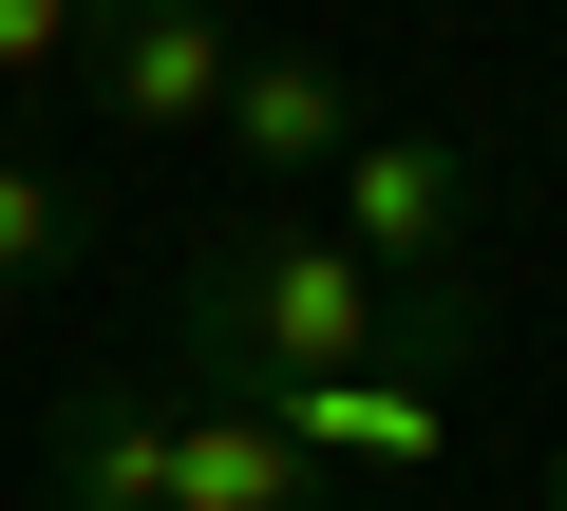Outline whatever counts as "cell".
I'll list each match as a JSON object with an SVG mask.
<instances>
[{
	"instance_id": "4",
	"label": "cell",
	"mask_w": 567,
	"mask_h": 511,
	"mask_svg": "<svg viewBox=\"0 0 567 511\" xmlns=\"http://www.w3.org/2000/svg\"><path fill=\"white\" fill-rule=\"evenodd\" d=\"M39 511H171V379H58L39 398Z\"/></svg>"
},
{
	"instance_id": "10",
	"label": "cell",
	"mask_w": 567,
	"mask_h": 511,
	"mask_svg": "<svg viewBox=\"0 0 567 511\" xmlns=\"http://www.w3.org/2000/svg\"><path fill=\"white\" fill-rule=\"evenodd\" d=\"M548 511H567V454H548Z\"/></svg>"
},
{
	"instance_id": "1",
	"label": "cell",
	"mask_w": 567,
	"mask_h": 511,
	"mask_svg": "<svg viewBox=\"0 0 567 511\" xmlns=\"http://www.w3.org/2000/svg\"><path fill=\"white\" fill-rule=\"evenodd\" d=\"M492 323H473V285H379L341 227H303V208H246V227H208L189 266H171V398H284V379H322V360H416V379H454Z\"/></svg>"
},
{
	"instance_id": "5",
	"label": "cell",
	"mask_w": 567,
	"mask_h": 511,
	"mask_svg": "<svg viewBox=\"0 0 567 511\" xmlns=\"http://www.w3.org/2000/svg\"><path fill=\"white\" fill-rule=\"evenodd\" d=\"M208 133H227V152H246L265 190H303V171H341V152H360V76H341L322 39H246V58H227V114H208Z\"/></svg>"
},
{
	"instance_id": "9",
	"label": "cell",
	"mask_w": 567,
	"mask_h": 511,
	"mask_svg": "<svg viewBox=\"0 0 567 511\" xmlns=\"http://www.w3.org/2000/svg\"><path fill=\"white\" fill-rule=\"evenodd\" d=\"M76 76V0H0V95H58Z\"/></svg>"
},
{
	"instance_id": "2",
	"label": "cell",
	"mask_w": 567,
	"mask_h": 511,
	"mask_svg": "<svg viewBox=\"0 0 567 511\" xmlns=\"http://www.w3.org/2000/svg\"><path fill=\"white\" fill-rule=\"evenodd\" d=\"M322 190H341L322 227L360 246L379 285H473V152H454V133H379V114H360V152H341Z\"/></svg>"
},
{
	"instance_id": "8",
	"label": "cell",
	"mask_w": 567,
	"mask_h": 511,
	"mask_svg": "<svg viewBox=\"0 0 567 511\" xmlns=\"http://www.w3.org/2000/svg\"><path fill=\"white\" fill-rule=\"evenodd\" d=\"M76 227H95V208H76V171H39V152H0V304H39V285L76 266Z\"/></svg>"
},
{
	"instance_id": "3",
	"label": "cell",
	"mask_w": 567,
	"mask_h": 511,
	"mask_svg": "<svg viewBox=\"0 0 567 511\" xmlns=\"http://www.w3.org/2000/svg\"><path fill=\"white\" fill-rule=\"evenodd\" d=\"M227 58H246L227 0H76V76H95V114L152 133V152L227 114Z\"/></svg>"
},
{
	"instance_id": "6",
	"label": "cell",
	"mask_w": 567,
	"mask_h": 511,
	"mask_svg": "<svg viewBox=\"0 0 567 511\" xmlns=\"http://www.w3.org/2000/svg\"><path fill=\"white\" fill-rule=\"evenodd\" d=\"M265 417L303 436L322 473H341V454H360V473H435V454H454V398H435L416 360H322V379H284Z\"/></svg>"
},
{
	"instance_id": "7",
	"label": "cell",
	"mask_w": 567,
	"mask_h": 511,
	"mask_svg": "<svg viewBox=\"0 0 567 511\" xmlns=\"http://www.w3.org/2000/svg\"><path fill=\"white\" fill-rule=\"evenodd\" d=\"M171 511H341V492H322V454L284 436V417H246V398H171Z\"/></svg>"
}]
</instances>
